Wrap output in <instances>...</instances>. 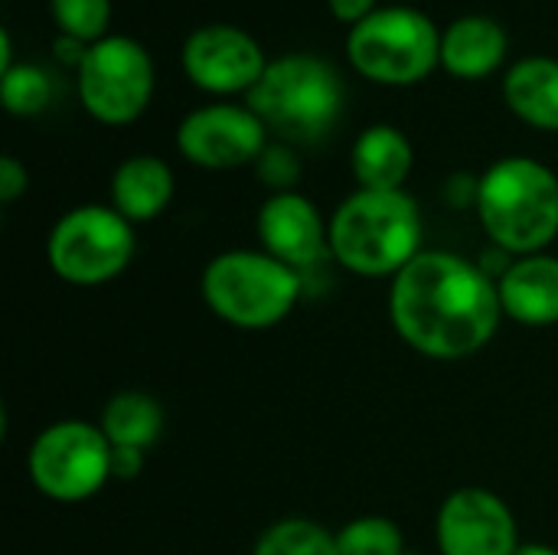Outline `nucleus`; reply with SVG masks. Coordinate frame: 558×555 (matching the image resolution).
<instances>
[{"label": "nucleus", "instance_id": "4", "mask_svg": "<svg viewBox=\"0 0 558 555\" xmlns=\"http://www.w3.org/2000/svg\"><path fill=\"white\" fill-rule=\"evenodd\" d=\"M347 105V88L333 62L291 52L271 59L258 85L248 92V108L262 118L268 131L291 144L324 141L340 121Z\"/></svg>", "mask_w": 558, "mask_h": 555}, {"label": "nucleus", "instance_id": "9", "mask_svg": "<svg viewBox=\"0 0 558 555\" xmlns=\"http://www.w3.org/2000/svg\"><path fill=\"white\" fill-rule=\"evenodd\" d=\"M154 95V62L131 36H105L85 46L78 62V98L85 111L108 124H134Z\"/></svg>", "mask_w": 558, "mask_h": 555}, {"label": "nucleus", "instance_id": "26", "mask_svg": "<svg viewBox=\"0 0 558 555\" xmlns=\"http://www.w3.org/2000/svg\"><path fill=\"white\" fill-rule=\"evenodd\" d=\"M147 451H134V448H114L111 455V478L114 481H134L144 471Z\"/></svg>", "mask_w": 558, "mask_h": 555}, {"label": "nucleus", "instance_id": "16", "mask_svg": "<svg viewBox=\"0 0 558 555\" xmlns=\"http://www.w3.org/2000/svg\"><path fill=\"white\" fill-rule=\"evenodd\" d=\"M173 170L154 154H134L111 177V206L131 222H154L173 200Z\"/></svg>", "mask_w": 558, "mask_h": 555}, {"label": "nucleus", "instance_id": "27", "mask_svg": "<svg viewBox=\"0 0 558 555\" xmlns=\"http://www.w3.org/2000/svg\"><path fill=\"white\" fill-rule=\"evenodd\" d=\"M327 7H330L333 20L350 23V26H356L369 13H376V0H327Z\"/></svg>", "mask_w": 558, "mask_h": 555}, {"label": "nucleus", "instance_id": "11", "mask_svg": "<svg viewBox=\"0 0 558 555\" xmlns=\"http://www.w3.org/2000/svg\"><path fill=\"white\" fill-rule=\"evenodd\" d=\"M435 546L441 555H517L520 527L500 494L461 487L438 507Z\"/></svg>", "mask_w": 558, "mask_h": 555}, {"label": "nucleus", "instance_id": "21", "mask_svg": "<svg viewBox=\"0 0 558 555\" xmlns=\"http://www.w3.org/2000/svg\"><path fill=\"white\" fill-rule=\"evenodd\" d=\"M340 555H405V536L396 520L366 514L337 530Z\"/></svg>", "mask_w": 558, "mask_h": 555}, {"label": "nucleus", "instance_id": "23", "mask_svg": "<svg viewBox=\"0 0 558 555\" xmlns=\"http://www.w3.org/2000/svg\"><path fill=\"white\" fill-rule=\"evenodd\" d=\"M49 13L65 39L92 46L108 36L111 0H49Z\"/></svg>", "mask_w": 558, "mask_h": 555}, {"label": "nucleus", "instance_id": "25", "mask_svg": "<svg viewBox=\"0 0 558 555\" xmlns=\"http://www.w3.org/2000/svg\"><path fill=\"white\" fill-rule=\"evenodd\" d=\"M26 186H29V173H26V167L16 160V157H0V203L3 206H10V203H16L23 193H26Z\"/></svg>", "mask_w": 558, "mask_h": 555}, {"label": "nucleus", "instance_id": "10", "mask_svg": "<svg viewBox=\"0 0 558 555\" xmlns=\"http://www.w3.org/2000/svg\"><path fill=\"white\" fill-rule=\"evenodd\" d=\"M268 147V128L248 105L216 101L190 111L177 128V150L203 170L255 164Z\"/></svg>", "mask_w": 558, "mask_h": 555}, {"label": "nucleus", "instance_id": "13", "mask_svg": "<svg viewBox=\"0 0 558 555\" xmlns=\"http://www.w3.org/2000/svg\"><path fill=\"white\" fill-rule=\"evenodd\" d=\"M262 249L294 272H307L330 258V219L298 190L271 193L255 216Z\"/></svg>", "mask_w": 558, "mask_h": 555}, {"label": "nucleus", "instance_id": "15", "mask_svg": "<svg viewBox=\"0 0 558 555\" xmlns=\"http://www.w3.org/2000/svg\"><path fill=\"white\" fill-rule=\"evenodd\" d=\"M507 29L484 13L458 16L441 33V65L454 79H487L494 75L507 59Z\"/></svg>", "mask_w": 558, "mask_h": 555}, {"label": "nucleus", "instance_id": "29", "mask_svg": "<svg viewBox=\"0 0 558 555\" xmlns=\"http://www.w3.org/2000/svg\"><path fill=\"white\" fill-rule=\"evenodd\" d=\"M405 555H422V553H405Z\"/></svg>", "mask_w": 558, "mask_h": 555}, {"label": "nucleus", "instance_id": "6", "mask_svg": "<svg viewBox=\"0 0 558 555\" xmlns=\"http://www.w3.org/2000/svg\"><path fill=\"white\" fill-rule=\"evenodd\" d=\"M137 252L134 226L101 203H85L56 219L46 236V262L52 275L75 288L114 281Z\"/></svg>", "mask_w": 558, "mask_h": 555}, {"label": "nucleus", "instance_id": "18", "mask_svg": "<svg viewBox=\"0 0 558 555\" xmlns=\"http://www.w3.org/2000/svg\"><path fill=\"white\" fill-rule=\"evenodd\" d=\"M504 98L523 124L558 131V59H520L504 79Z\"/></svg>", "mask_w": 558, "mask_h": 555}, {"label": "nucleus", "instance_id": "20", "mask_svg": "<svg viewBox=\"0 0 558 555\" xmlns=\"http://www.w3.org/2000/svg\"><path fill=\"white\" fill-rule=\"evenodd\" d=\"M252 555H340L337 533L307 517H284L265 527L255 540Z\"/></svg>", "mask_w": 558, "mask_h": 555}, {"label": "nucleus", "instance_id": "2", "mask_svg": "<svg viewBox=\"0 0 558 555\" xmlns=\"http://www.w3.org/2000/svg\"><path fill=\"white\" fill-rule=\"evenodd\" d=\"M474 209L494 249L510 258L539 255L558 239L556 170L533 157H504L477 180Z\"/></svg>", "mask_w": 558, "mask_h": 555}, {"label": "nucleus", "instance_id": "17", "mask_svg": "<svg viewBox=\"0 0 558 555\" xmlns=\"http://www.w3.org/2000/svg\"><path fill=\"white\" fill-rule=\"evenodd\" d=\"M350 167L360 190H405V180L415 167L412 141L392 124H373L360 131Z\"/></svg>", "mask_w": 558, "mask_h": 555}, {"label": "nucleus", "instance_id": "22", "mask_svg": "<svg viewBox=\"0 0 558 555\" xmlns=\"http://www.w3.org/2000/svg\"><path fill=\"white\" fill-rule=\"evenodd\" d=\"M0 101L10 114L33 118L52 101V79L33 62L13 65L0 75Z\"/></svg>", "mask_w": 558, "mask_h": 555}, {"label": "nucleus", "instance_id": "12", "mask_svg": "<svg viewBox=\"0 0 558 555\" xmlns=\"http://www.w3.org/2000/svg\"><path fill=\"white\" fill-rule=\"evenodd\" d=\"M268 69V56L258 39L229 23H209L190 33L183 43V72L209 95L252 92Z\"/></svg>", "mask_w": 558, "mask_h": 555}, {"label": "nucleus", "instance_id": "19", "mask_svg": "<svg viewBox=\"0 0 558 555\" xmlns=\"http://www.w3.org/2000/svg\"><path fill=\"white\" fill-rule=\"evenodd\" d=\"M163 422H167L163 406L141 389L114 393L98 419L111 448H134V451H150L163 435Z\"/></svg>", "mask_w": 558, "mask_h": 555}, {"label": "nucleus", "instance_id": "8", "mask_svg": "<svg viewBox=\"0 0 558 555\" xmlns=\"http://www.w3.org/2000/svg\"><path fill=\"white\" fill-rule=\"evenodd\" d=\"M111 455L114 448L98 422L62 419L33 438L26 451V474L46 500L82 504L114 481Z\"/></svg>", "mask_w": 558, "mask_h": 555}, {"label": "nucleus", "instance_id": "24", "mask_svg": "<svg viewBox=\"0 0 558 555\" xmlns=\"http://www.w3.org/2000/svg\"><path fill=\"white\" fill-rule=\"evenodd\" d=\"M255 173L271 193H291L301 180V160H298L294 147L268 144L262 150V157L255 160Z\"/></svg>", "mask_w": 558, "mask_h": 555}, {"label": "nucleus", "instance_id": "3", "mask_svg": "<svg viewBox=\"0 0 558 555\" xmlns=\"http://www.w3.org/2000/svg\"><path fill=\"white\" fill-rule=\"evenodd\" d=\"M422 252V209L405 190H356L330 216V258L356 278H396Z\"/></svg>", "mask_w": 558, "mask_h": 555}, {"label": "nucleus", "instance_id": "7", "mask_svg": "<svg viewBox=\"0 0 558 555\" xmlns=\"http://www.w3.org/2000/svg\"><path fill=\"white\" fill-rule=\"evenodd\" d=\"M347 56L369 82L415 85L441 65V33L412 7H386L350 29Z\"/></svg>", "mask_w": 558, "mask_h": 555}, {"label": "nucleus", "instance_id": "1", "mask_svg": "<svg viewBox=\"0 0 558 555\" xmlns=\"http://www.w3.org/2000/svg\"><path fill=\"white\" fill-rule=\"evenodd\" d=\"M389 321L409 350L441 363L468 360L504 324L497 278L464 255L422 249L392 278Z\"/></svg>", "mask_w": 558, "mask_h": 555}, {"label": "nucleus", "instance_id": "28", "mask_svg": "<svg viewBox=\"0 0 558 555\" xmlns=\"http://www.w3.org/2000/svg\"><path fill=\"white\" fill-rule=\"evenodd\" d=\"M517 555H558V550L549 543H520Z\"/></svg>", "mask_w": 558, "mask_h": 555}, {"label": "nucleus", "instance_id": "5", "mask_svg": "<svg viewBox=\"0 0 558 555\" xmlns=\"http://www.w3.org/2000/svg\"><path fill=\"white\" fill-rule=\"evenodd\" d=\"M304 291L301 272L265 249H229L206 262L199 294L206 307L235 330H271L291 317Z\"/></svg>", "mask_w": 558, "mask_h": 555}, {"label": "nucleus", "instance_id": "14", "mask_svg": "<svg viewBox=\"0 0 558 555\" xmlns=\"http://www.w3.org/2000/svg\"><path fill=\"white\" fill-rule=\"evenodd\" d=\"M504 317L523 327H556L558 324V255L539 252L523 255L507 265L497 278Z\"/></svg>", "mask_w": 558, "mask_h": 555}]
</instances>
